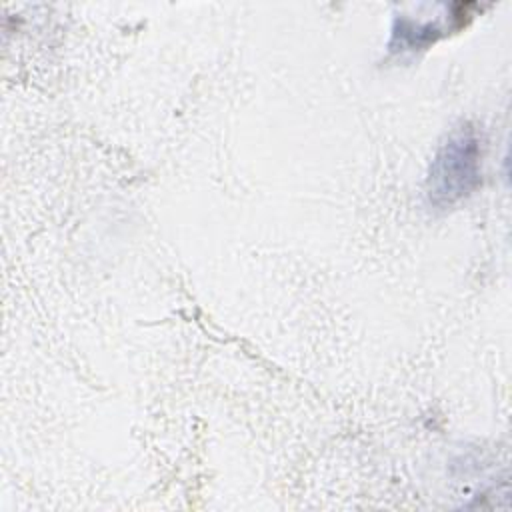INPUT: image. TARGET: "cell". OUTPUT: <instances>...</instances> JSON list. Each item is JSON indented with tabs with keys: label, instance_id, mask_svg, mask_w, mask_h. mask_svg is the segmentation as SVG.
<instances>
[{
	"label": "cell",
	"instance_id": "6da1fadb",
	"mask_svg": "<svg viewBox=\"0 0 512 512\" xmlns=\"http://www.w3.org/2000/svg\"><path fill=\"white\" fill-rule=\"evenodd\" d=\"M482 140L474 126L462 124L438 148L428 180L426 196L436 208H448L466 198L480 182Z\"/></svg>",
	"mask_w": 512,
	"mask_h": 512
}]
</instances>
